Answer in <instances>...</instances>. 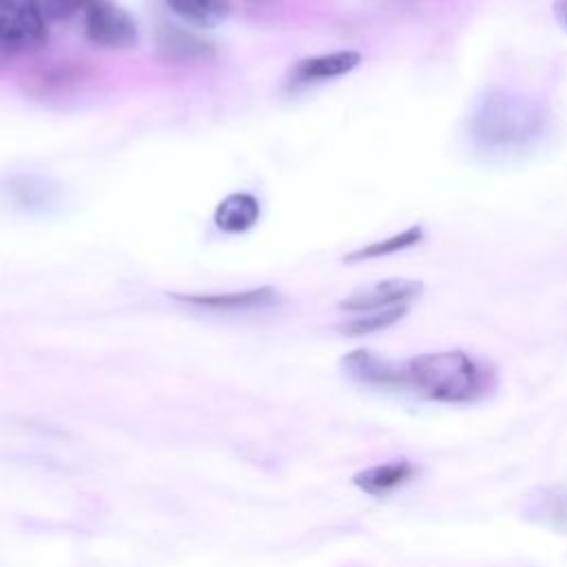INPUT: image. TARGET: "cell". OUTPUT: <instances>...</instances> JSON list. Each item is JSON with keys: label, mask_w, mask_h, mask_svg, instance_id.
I'll return each mask as SVG.
<instances>
[{"label": "cell", "mask_w": 567, "mask_h": 567, "mask_svg": "<svg viewBox=\"0 0 567 567\" xmlns=\"http://www.w3.org/2000/svg\"><path fill=\"white\" fill-rule=\"evenodd\" d=\"M405 365L408 388L443 403H472L492 390V370L463 350L412 357Z\"/></svg>", "instance_id": "obj_1"}, {"label": "cell", "mask_w": 567, "mask_h": 567, "mask_svg": "<svg viewBox=\"0 0 567 567\" xmlns=\"http://www.w3.org/2000/svg\"><path fill=\"white\" fill-rule=\"evenodd\" d=\"M545 126V109L512 91L494 89L472 115V137L489 151H514L527 146Z\"/></svg>", "instance_id": "obj_2"}, {"label": "cell", "mask_w": 567, "mask_h": 567, "mask_svg": "<svg viewBox=\"0 0 567 567\" xmlns=\"http://www.w3.org/2000/svg\"><path fill=\"white\" fill-rule=\"evenodd\" d=\"M47 42V22L38 0H0V49L33 51Z\"/></svg>", "instance_id": "obj_3"}, {"label": "cell", "mask_w": 567, "mask_h": 567, "mask_svg": "<svg viewBox=\"0 0 567 567\" xmlns=\"http://www.w3.org/2000/svg\"><path fill=\"white\" fill-rule=\"evenodd\" d=\"M84 33L102 49H131L140 35L135 18L111 0H100L84 11Z\"/></svg>", "instance_id": "obj_4"}, {"label": "cell", "mask_w": 567, "mask_h": 567, "mask_svg": "<svg viewBox=\"0 0 567 567\" xmlns=\"http://www.w3.org/2000/svg\"><path fill=\"white\" fill-rule=\"evenodd\" d=\"M175 301L210 310V312H250V310H266L281 301V295L272 286L235 290V292H197V295H173Z\"/></svg>", "instance_id": "obj_5"}, {"label": "cell", "mask_w": 567, "mask_h": 567, "mask_svg": "<svg viewBox=\"0 0 567 567\" xmlns=\"http://www.w3.org/2000/svg\"><path fill=\"white\" fill-rule=\"evenodd\" d=\"M421 290H423V284L414 279H383V281H374L357 288L339 303V308L348 312H359V315L372 312V310L408 303L414 297H419Z\"/></svg>", "instance_id": "obj_6"}, {"label": "cell", "mask_w": 567, "mask_h": 567, "mask_svg": "<svg viewBox=\"0 0 567 567\" xmlns=\"http://www.w3.org/2000/svg\"><path fill=\"white\" fill-rule=\"evenodd\" d=\"M343 370L350 379L370 385V388H383V390H403L408 388L405 379V365L388 361L365 348L352 350L341 359Z\"/></svg>", "instance_id": "obj_7"}, {"label": "cell", "mask_w": 567, "mask_h": 567, "mask_svg": "<svg viewBox=\"0 0 567 567\" xmlns=\"http://www.w3.org/2000/svg\"><path fill=\"white\" fill-rule=\"evenodd\" d=\"M261 217V204L252 193L237 190L226 195L213 210V221L217 230L226 235H241L257 226Z\"/></svg>", "instance_id": "obj_8"}, {"label": "cell", "mask_w": 567, "mask_h": 567, "mask_svg": "<svg viewBox=\"0 0 567 567\" xmlns=\"http://www.w3.org/2000/svg\"><path fill=\"white\" fill-rule=\"evenodd\" d=\"M361 62V53L352 49L343 51H330L312 58H303L292 66V78L297 82H319V80H332L350 73Z\"/></svg>", "instance_id": "obj_9"}, {"label": "cell", "mask_w": 567, "mask_h": 567, "mask_svg": "<svg viewBox=\"0 0 567 567\" xmlns=\"http://www.w3.org/2000/svg\"><path fill=\"white\" fill-rule=\"evenodd\" d=\"M414 472L416 470L410 461L399 458V461L379 463V465L361 470L359 474H354L352 483L370 496H388V494L396 492L399 487H403L405 483H410Z\"/></svg>", "instance_id": "obj_10"}, {"label": "cell", "mask_w": 567, "mask_h": 567, "mask_svg": "<svg viewBox=\"0 0 567 567\" xmlns=\"http://www.w3.org/2000/svg\"><path fill=\"white\" fill-rule=\"evenodd\" d=\"M525 514L543 527L567 532V487L551 485L534 489L527 498Z\"/></svg>", "instance_id": "obj_11"}, {"label": "cell", "mask_w": 567, "mask_h": 567, "mask_svg": "<svg viewBox=\"0 0 567 567\" xmlns=\"http://www.w3.org/2000/svg\"><path fill=\"white\" fill-rule=\"evenodd\" d=\"M171 11L190 27L213 29L230 13V0H166Z\"/></svg>", "instance_id": "obj_12"}, {"label": "cell", "mask_w": 567, "mask_h": 567, "mask_svg": "<svg viewBox=\"0 0 567 567\" xmlns=\"http://www.w3.org/2000/svg\"><path fill=\"white\" fill-rule=\"evenodd\" d=\"M421 239H423V228L421 226H410L408 230H401V233H396L392 237L372 241V244H368V246L346 255V261L354 264V261H365V259H377V257L394 255V252H401V250L419 244Z\"/></svg>", "instance_id": "obj_13"}, {"label": "cell", "mask_w": 567, "mask_h": 567, "mask_svg": "<svg viewBox=\"0 0 567 567\" xmlns=\"http://www.w3.org/2000/svg\"><path fill=\"white\" fill-rule=\"evenodd\" d=\"M408 312V303L401 306H390V308H381V310H372V312H361L357 319L343 323L339 330L348 337H363V334H372L379 330H385L390 326H394L399 319H403Z\"/></svg>", "instance_id": "obj_14"}, {"label": "cell", "mask_w": 567, "mask_h": 567, "mask_svg": "<svg viewBox=\"0 0 567 567\" xmlns=\"http://www.w3.org/2000/svg\"><path fill=\"white\" fill-rule=\"evenodd\" d=\"M95 2H100V0H51V4L58 9V11H62V13H73V11H78V9H82V11H86L91 4H95Z\"/></svg>", "instance_id": "obj_15"}, {"label": "cell", "mask_w": 567, "mask_h": 567, "mask_svg": "<svg viewBox=\"0 0 567 567\" xmlns=\"http://www.w3.org/2000/svg\"><path fill=\"white\" fill-rule=\"evenodd\" d=\"M554 11H556V18H558V22L567 29V0H556V7H554Z\"/></svg>", "instance_id": "obj_16"}]
</instances>
